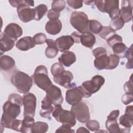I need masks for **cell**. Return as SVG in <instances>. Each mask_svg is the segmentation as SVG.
I'll use <instances>...</instances> for the list:
<instances>
[{
    "mask_svg": "<svg viewBox=\"0 0 133 133\" xmlns=\"http://www.w3.org/2000/svg\"><path fill=\"white\" fill-rule=\"evenodd\" d=\"M11 6L17 7V12L19 19L23 22L26 23L34 20L35 12L34 8L30 6H34V2L29 0H16L9 1Z\"/></svg>",
    "mask_w": 133,
    "mask_h": 133,
    "instance_id": "obj_1",
    "label": "cell"
},
{
    "mask_svg": "<svg viewBox=\"0 0 133 133\" xmlns=\"http://www.w3.org/2000/svg\"><path fill=\"white\" fill-rule=\"evenodd\" d=\"M20 106L8 100L3 105V113L2 114L1 125L4 128H11L13 121L19 115L21 109Z\"/></svg>",
    "mask_w": 133,
    "mask_h": 133,
    "instance_id": "obj_2",
    "label": "cell"
},
{
    "mask_svg": "<svg viewBox=\"0 0 133 133\" xmlns=\"http://www.w3.org/2000/svg\"><path fill=\"white\" fill-rule=\"evenodd\" d=\"M11 82L17 90L21 94H26L33 85V79L26 73L20 71H16L11 77Z\"/></svg>",
    "mask_w": 133,
    "mask_h": 133,
    "instance_id": "obj_3",
    "label": "cell"
},
{
    "mask_svg": "<svg viewBox=\"0 0 133 133\" xmlns=\"http://www.w3.org/2000/svg\"><path fill=\"white\" fill-rule=\"evenodd\" d=\"M104 78L100 75H96L92 77L91 80L86 81L82 83L79 88L82 91L83 98H89L91 95L100 90L101 86L104 84Z\"/></svg>",
    "mask_w": 133,
    "mask_h": 133,
    "instance_id": "obj_4",
    "label": "cell"
},
{
    "mask_svg": "<svg viewBox=\"0 0 133 133\" xmlns=\"http://www.w3.org/2000/svg\"><path fill=\"white\" fill-rule=\"evenodd\" d=\"M52 115L57 122L70 127L76 124V117L73 112L63 109L61 104L55 105Z\"/></svg>",
    "mask_w": 133,
    "mask_h": 133,
    "instance_id": "obj_5",
    "label": "cell"
},
{
    "mask_svg": "<svg viewBox=\"0 0 133 133\" xmlns=\"http://www.w3.org/2000/svg\"><path fill=\"white\" fill-rule=\"evenodd\" d=\"M94 4L99 11L104 13L109 14L112 20L119 17L120 9L119 8V1H95Z\"/></svg>",
    "mask_w": 133,
    "mask_h": 133,
    "instance_id": "obj_6",
    "label": "cell"
},
{
    "mask_svg": "<svg viewBox=\"0 0 133 133\" xmlns=\"http://www.w3.org/2000/svg\"><path fill=\"white\" fill-rule=\"evenodd\" d=\"M70 22L78 32L83 34L89 32V20L87 15L83 11H74L71 15Z\"/></svg>",
    "mask_w": 133,
    "mask_h": 133,
    "instance_id": "obj_7",
    "label": "cell"
},
{
    "mask_svg": "<svg viewBox=\"0 0 133 133\" xmlns=\"http://www.w3.org/2000/svg\"><path fill=\"white\" fill-rule=\"evenodd\" d=\"M32 78L38 87L46 91L52 85V82L48 75L47 68L43 65H39L35 70Z\"/></svg>",
    "mask_w": 133,
    "mask_h": 133,
    "instance_id": "obj_8",
    "label": "cell"
},
{
    "mask_svg": "<svg viewBox=\"0 0 133 133\" xmlns=\"http://www.w3.org/2000/svg\"><path fill=\"white\" fill-rule=\"evenodd\" d=\"M71 111L75 114L77 120L82 123H85L90 119L88 107L84 102L80 101L72 105Z\"/></svg>",
    "mask_w": 133,
    "mask_h": 133,
    "instance_id": "obj_9",
    "label": "cell"
},
{
    "mask_svg": "<svg viewBox=\"0 0 133 133\" xmlns=\"http://www.w3.org/2000/svg\"><path fill=\"white\" fill-rule=\"evenodd\" d=\"M23 105L24 106L23 116H35L36 106V97L31 92L27 93L23 96Z\"/></svg>",
    "mask_w": 133,
    "mask_h": 133,
    "instance_id": "obj_10",
    "label": "cell"
},
{
    "mask_svg": "<svg viewBox=\"0 0 133 133\" xmlns=\"http://www.w3.org/2000/svg\"><path fill=\"white\" fill-rule=\"evenodd\" d=\"M53 79L56 83L65 88H72L76 86L75 84L71 83L73 79V75L69 71L64 70L63 72L53 76Z\"/></svg>",
    "mask_w": 133,
    "mask_h": 133,
    "instance_id": "obj_11",
    "label": "cell"
},
{
    "mask_svg": "<svg viewBox=\"0 0 133 133\" xmlns=\"http://www.w3.org/2000/svg\"><path fill=\"white\" fill-rule=\"evenodd\" d=\"M46 96L54 105L61 104L63 101V98L61 89L54 85H50L45 91Z\"/></svg>",
    "mask_w": 133,
    "mask_h": 133,
    "instance_id": "obj_12",
    "label": "cell"
},
{
    "mask_svg": "<svg viewBox=\"0 0 133 133\" xmlns=\"http://www.w3.org/2000/svg\"><path fill=\"white\" fill-rule=\"evenodd\" d=\"M83 98V94L78 86L70 88L65 92V101L70 105L81 101Z\"/></svg>",
    "mask_w": 133,
    "mask_h": 133,
    "instance_id": "obj_13",
    "label": "cell"
},
{
    "mask_svg": "<svg viewBox=\"0 0 133 133\" xmlns=\"http://www.w3.org/2000/svg\"><path fill=\"white\" fill-rule=\"evenodd\" d=\"M119 17L123 20L124 23L131 20L132 17V1L123 0L122 1Z\"/></svg>",
    "mask_w": 133,
    "mask_h": 133,
    "instance_id": "obj_14",
    "label": "cell"
},
{
    "mask_svg": "<svg viewBox=\"0 0 133 133\" xmlns=\"http://www.w3.org/2000/svg\"><path fill=\"white\" fill-rule=\"evenodd\" d=\"M58 50L61 52L68 51L74 44V41L71 35H63L55 41Z\"/></svg>",
    "mask_w": 133,
    "mask_h": 133,
    "instance_id": "obj_15",
    "label": "cell"
},
{
    "mask_svg": "<svg viewBox=\"0 0 133 133\" xmlns=\"http://www.w3.org/2000/svg\"><path fill=\"white\" fill-rule=\"evenodd\" d=\"M22 28L17 23H10L6 27L4 33L12 38L15 42L22 35Z\"/></svg>",
    "mask_w": 133,
    "mask_h": 133,
    "instance_id": "obj_16",
    "label": "cell"
},
{
    "mask_svg": "<svg viewBox=\"0 0 133 133\" xmlns=\"http://www.w3.org/2000/svg\"><path fill=\"white\" fill-rule=\"evenodd\" d=\"M119 124L125 128H130L133 125V106H127L125 113L122 115L119 119Z\"/></svg>",
    "mask_w": 133,
    "mask_h": 133,
    "instance_id": "obj_17",
    "label": "cell"
},
{
    "mask_svg": "<svg viewBox=\"0 0 133 133\" xmlns=\"http://www.w3.org/2000/svg\"><path fill=\"white\" fill-rule=\"evenodd\" d=\"M15 41L4 33L1 32L0 50L1 55L5 52L10 50L14 46Z\"/></svg>",
    "mask_w": 133,
    "mask_h": 133,
    "instance_id": "obj_18",
    "label": "cell"
},
{
    "mask_svg": "<svg viewBox=\"0 0 133 133\" xmlns=\"http://www.w3.org/2000/svg\"><path fill=\"white\" fill-rule=\"evenodd\" d=\"M49 99L46 96L42 101L41 110L39 111V115L41 117L49 118L51 113L54 110V107Z\"/></svg>",
    "mask_w": 133,
    "mask_h": 133,
    "instance_id": "obj_19",
    "label": "cell"
},
{
    "mask_svg": "<svg viewBox=\"0 0 133 133\" xmlns=\"http://www.w3.org/2000/svg\"><path fill=\"white\" fill-rule=\"evenodd\" d=\"M35 44L31 36H25L19 39L16 44V47L21 51H27L33 47Z\"/></svg>",
    "mask_w": 133,
    "mask_h": 133,
    "instance_id": "obj_20",
    "label": "cell"
},
{
    "mask_svg": "<svg viewBox=\"0 0 133 133\" xmlns=\"http://www.w3.org/2000/svg\"><path fill=\"white\" fill-rule=\"evenodd\" d=\"M62 26V23L60 20H49L45 25V30L48 34L55 35L60 32Z\"/></svg>",
    "mask_w": 133,
    "mask_h": 133,
    "instance_id": "obj_21",
    "label": "cell"
},
{
    "mask_svg": "<svg viewBox=\"0 0 133 133\" xmlns=\"http://www.w3.org/2000/svg\"><path fill=\"white\" fill-rule=\"evenodd\" d=\"M76 60L75 54L71 51H66L64 52L58 58L59 62L66 67L70 66Z\"/></svg>",
    "mask_w": 133,
    "mask_h": 133,
    "instance_id": "obj_22",
    "label": "cell"
},
{
    "mask_svg": "<svg viewBox=\"0 0 133 133\" xmlns=\"http://www.w3.org/2000/svg\"><path fill=\"white\" fill-rule=\"evenodd\" d=\"M96 42V38L95 35L90 33L87 32L80 34L79 42L84 46L91 49Z\"/></svg>",
    "mask_w": 133,
    "mask_h": 133,
    "instance_id": "obj_23",
    "label": "cell"
},
{
    "mask_svg": "<svg viewBox=\"0 0 133 133\" xmlns=\"http://www.w3.org/2000/svg\"><path fill=\"white\" fill-rule=\"evenodd\" d=\"M46 43L48 46L45 51V56L49 59L55 58L59 51L55 41L52 39H46Z\"/></svg>",
    "mask_w": 133,
    "mask_h": 133,
    "instance_id": "obj_24",
    "label": "cell"
},
{
    "mask_svg": "<svg viewBox=\"0 0 133 133\" xmlns=\"http://www.w3.org/2000/svg\"><path fill=\"white\" fill-rule=\"evenodd\" d=\"M109 62V57L107 56V54L96 58L94 62L95 67L98 70H102L103 69L108 70Z\"/></svg>",
    "mask_w": 133,
    "mask_h": 133,
    "instance_id": "obj_25",
    "label": "cell"
},
{
    "mask_svg": "<svg viewBox=\"0 0 133 133\" xmlns=\"http://www.w3.org/2000/svg\"><path fill=\"white\" fill-rule=\"evenodd\" d=\"M0 64L2 70L9 71L15 66V61L9 56L3 55L1 56Z\"/></svg>",
    "mask_w": 133,
    "mask_h": 133,
    "instance_id": "obj_26",
    "label": "cell"
},
{
    "mask_svg": "<svg viewBox=\"0 0 133 133\" xmlns=\"http://www.w3.org/2000/svg\"><path fill=\"white\" fill-rule=\"evenodd\" d=\"M22 121V124L20 132L23 133L31 132L32 128L35 123V120L33 117L30 116H25Z\"/></svg>",
    "mask_w": 133,
    "mask_h": 133,
    "instance_id": "obj_27",
    "label": "cell"
},
{
    "mask_svg": "<svg viewBox=\"0 0 133 133\" xmlns=\"http://www.w3.org/2000/svg\"><path fill=\"white\" fill-rule=\"evenodd\" d=\"M112 48L114 55L117 56L119 58H124V54L128 48L125 44L122 42L114 44L112 47Z\"/></svg>",
    "mask_w": 133,
    "mask_h": 133,
    "instance_id": "obj_28",
    "label": "cell"
},
{
    "mask_svg": "<svg viewBox=\"0 0 133 133\" xmlns=\"http://www.w3.org/2000/svg\"><path fill=\"white\" fill-rule=\"evenodd\" d=\"M48 125L47 123L38 121L34 123L31 129V132L44 133L48 131Z\"/></svg>",
    "mask_w": 133,
    "mask_h": 133,
    "instance_id": "obj_29",
    "label": "cell"
},
{
    "mask_svg": "<svg viewBox=\"0 0 133 133\" xmlns=\"http://www.w3.org/2000/svg\"><path fill=\"white\" fill-rule=\"evenodd\" d=\"M102 24L96 20H89L88 22L89 32L96 34H99L102 29Z\"/></svg>",
    "mask_w": 133,
    "mask_h": 133,
    "instance_id": "obj_30",
    "label": "cell"
},
{
    "mask_svg": "<svg viewBox=\"0 0 133 133\" xmlns=\"http://www.w3.org/2000/svg\"><path fill=\"white\" fill-rule=\"evenodd\" d=\"M105 126L109 132H121V128H119V125L117 122V119L111 120L107 119L105 122Z\"/></svg>",
    "mask_w": 133,
    "mask_h": 133,
    "instance_id": "obj_31",
    "label": "cell"
},
{
    "mask_svg": "<svg viewBox=\"0 0 133 133\" xmlns=\"http://www.w3.org/2000/svg\"><path fill=\"white\" fill-rule=\"evenodd\" d=\"M35 12V16L34 20L36 21H39L46 14L47 11V6L43 4H40L34 8Z\"/></svg>",
    "mask_w": 133,
    "mask_h": 133,
    "instance_id": "obj_32",
    "label": "cell"
},
{
    "mask_svg": "<svg viewBox=\"0 0 133 133\" xmlns=\"http://www.w3.org/2000/svg\"><path fill=\"white\" fill-rule=\"evenodd\" d=\"M115 34H116V31L113 30L111 27L104 26L102 27V30L98 34L102 39L107 40Z\"/></svg>",
    "mask_w": 133,
    "mask_h": 133,
    "instance_id": "obj_33",
    "label": "cell"
},
{
    "mask_svg": "<svg viewBox=\"0 0 133 133\" xmlns=\"http://www.w3.org/2000/svg\"><path fill=\"white\" fill-rule=\"evenodd\" d=\"M124 58L127 59V62L126 64V68L127 69H131L133 68L132 64V45L126 50Z\"/></svg>",
    "mask_w": 133,
    "mask_h": 133,
    "instance_id": "obj_34",
    "label": "cell"
},
{
    "mask_svg": "<svg viewBox=\"0 0 133 133\" xmlns=\"http://www.w3.org/2000/svg\"><path fill=\"white\" fill-rule=\"evenodd\" d=\"M124 23L123 20L119 17L111 20L110 24V27L116 31L122 29L124 25Z\"/></svg>",
    "mask_w": 133,
    "mask_h": 133,
    "instance_id": "obj_35",
    "label": "cell"
},
{
    "mask_svg": "<svg viewBox=\"0 0 133 133\" xmlns=\"http://www.w3.org/2000/svg\"><path fill=\"white\" fill-rule=\"evenodd\" d=\"M66 2L64 0L54 1L51 4V9L57 12L63 10L65 7Z\"/></svg>",
    "mask_w": 133,
    "mask_h": 133,
    "instance_id": "obj_36",
    "label": "cell"
},
{
    "mask_svg": "<svg viewBox=\"0 0 133 133\" xmlns=\"http://www.w3.org/2000/svg\"><path fill=\"white\" fill-rule=\"evenodd\" d=\"M65 70L63 65L60 62H56L52 65L51 66L50 71L53 76H56Z\"/></svg>",
    "mask_w": 133,
    "mask_h": 133,
    "instance_id": "obj_37",
    "label": "cell"
},
{
    "mask_svg": "<svg viewBox=\"0 0 133 133\" xmlns=\"http://www.w3.org/2000/svg\"><path fill=\"white\" fill-rule=\"evenodd\" d=\"M109 57L110 62L108 70H113L115 69L119 64V58L114 54H111L109 55Z\"/></svg>",
    "mask_w": 133,
    "mask_h": 133,
    "instance_id": "obj_38",
    "label": "cell"
},
{
    "mask_svg": "<svg viewBox=\"0 0 133 133\" xmlns=\"http://www.w3.org/2000/svg\"><path fill=\"white\" fill-rule=\"evenodd\" d=\"M8 100L11 101L12 102L16 103L20 107L23 105V97L18 94L13 93L9 96Z\"/></svg>",
    "mask_w": 133,
    "mask_h": 133,
    "instance_id": "obj_39",
    "label": "cell"
},
{
    "mask_svg": "<svg viewBox=\"0 0 133 133\" xmlns=\"http://www.w3.org/2000/svg\"><path fill=\"white\" fill-rule=\"evenodd\" d=\"M47 36L43 33H39L36 34L33 37V41L35 45L43 44L46 43Z\"/></svg>",
    "mask_w": 133,
    "mask_h": 133,
    "instance_id": "obj_40",
    "label": "cell"
},
{
    "mask_svg": "<svg viewBox=\"0 0 133 133\" xmlns=\"http://www.w3.org/2000/svg\"><path fill=\"white\" fill-rule=\"evenodd\" d=\"M86 127L91 131H96L99 129V123L96 120H88L86 123Z\"/></svg>",
    "mask_w": 133,
    "mask_h": 133,
    "instance_id": "obj_41",
    "label": "cell"
},
{
    "mask_svg": "<svg viewBox=\"0 0 133 133\" xmlns=\"http://www.w3.org/2000/svg\"><path fill=\"white\" fill-rule=\"evenodd\" d=\"M107 44L112 47L114 44L117 43L123 42L122 37L117 34H115L107 40Z\"/></svg>",
    "mask_w": 133,
    "mask_h": 133,
    "instance_id": "obj_42",
    "label": "cell"
},
{
    "mask_svg": "<svg viewBox=\"0 0 133 133\" xmlns=\"http://www.w3.org/2000/svg\"><path fill=\"white\" fill-rule=\"evenodd\" d=\"M132 74L131 75L129 80L126 82L124 85V90L126 93L133 94V85H132Z\"/></svg>",
    "mask_w": 133,
    "mask_h": 133,
    "instance_id": "obj_43",
    "label": "cell"
},
{
    "mask_svg": "<svg viewBox=\"0 0 133 133\" xmlns=\"http://www.w3.org/2000/svg\"><path fill=\"white\" fill-rule=\"evenodd\" d=\"M66 3L69 6L72 7L73 9H77L81 8L83 6V1L78 0H68Z\"/></svg>",
    "mask_w": 133,
    "mask_h": 133,
    "instance_id": "obj_44",
    "label": "cell"
},
{
    "mask_svg": "<svg viewBox=\"0 0 133 133\" xmlns=\"http://www.w3.org/2000/svg\"><path fill=\"white\" fill-rule=\"evenodd\" d=\"M92 54L96 58L100 56L107 54V52L106 49L104 47H97L94 49L92 50Z\"/></svg>",
    "mask_w": 133,
    "mask_h": 133,
    "instance_id": "obj_45",
    "label": "cell"
},
{
    "mask_svg": "<svg viewBox=\"0 0 133 133\" xmlns=\"http://www.w3.org/2000/svg\"><path fill=\"white\" fill-rule=\"evenodd\" d=\"M22 121L19 119H15L11 126V129L14 130L15 131L20 132L21 131V129L22 127Z\"/></svg>",
    "mask_w": 133,
    "mask_h": 133,
    "instance_id": "obj_46",
    "label": "cell"
},
{
    "mask_svg": "<svg viewBox=\"0 0 133 133\" xmlns=\"http://www.w3.org/2000/svg\"><path fill=\"white\" fill-rule=\"evenodd\" d=\"M122 102L125 104H128L129 103H131L133 101V94H129V93H125L123 95L121 98Z\"/></svg>",
    "mask_w": 133,
    "mask_h": 133,
    "instance_id": "obj_47",
    "label": "cell"
},
{
    "mask_svg": "<svg viewBox=\"0 0 133 133\" xmlns=\"http://www.w3.org/2000/svg\"><path fill=\"white\" fill-rule=\"evenodd\" d=\"M60 12H57L56 11L54 10L51 9L48 10L47 13V17L49 19V20H54L59 19L60 17Z\"/></svg>",
    "mask_w": 133,
    "mask_h": 133,
    "instance_id": "obj_48",
    "label": "cell"
},
{
    "mask_svg": "<svg viewBox=\"0 0 133 133\" xmlns=\"http://www.w3.org/2000/svg\"><path fill=\"white\" fill-rule=\"evenodd\" d=\"M71 127L66 125L62 124V126H61L59 128H58L56 131V132H74L75 131L74 130L71 129Z\"/></svg>",
    "mask_w": 133,
    "mask_h": 133,
    "instance_id": "obj_49",
    "label": "cell"
},
{
    "mask_svg": "<svg viewBox=\"0 0 133 133\" xmlns=\"http://www.w3.org/2000/svg\"><path fill=\"white\" fill-rule=\"evenodd\" d=\"M119 114V111L118 110H115L111 112L110 114L107 116L108 119L116 120L118 118Z\"/></svg>",
    "mask_w": 133,
    "mask_h": 133,
    "instance_id": "obj_50",
    "label": "cell"
},
{
    "mask_svg": "<svg viewBox=\"0 0 133 133\" xmlns=\"http://www.w3.org/2000/svg\"><path fill=\"white\" fill-rule=\"evenodd\" d=\"M80 34L81 33L76 32V31H74L73 32L72 34H71V36L73 37L74 41V43H79V36H80Z\"/></svg>",
    "mask_w": 133,
    "mask_h": 133,
    "instance_id": "obj_51",
    "label": "cell"
},
{
    "mask_svg": "<svg viewBox=\"0 0 133 133\" xmlns=\"http://www.w3.org/2000/svg\"><path fill=\"white\" fill-rule=\"evenodd\" d=\"M76 132L77 133H78V132H82V133H83V132H88V133H89L90 132V131L88 129H86L85 127H81L78 128L77 129Z\"/></svg>",
    "mask_w": 133,
    "mask_h": 133,
    "instance_id": "obj_52",
    "label": "cell"
},
{
    "mask_svg": "<svg viewBox=\"0 0 133 133\" xmlns=\"http://www.w3.org/2000/svg\"><path fill=\"white\" fill-rule=\"evenodd\" d=\"M84 3L86 5H92V4H94L95 1H84Z\"/></svg>",
    "mask_w": 133,
    "mask_h": 133,
    "instance_id": "obj_53",
    "label": "cell"
}]
</instances>
